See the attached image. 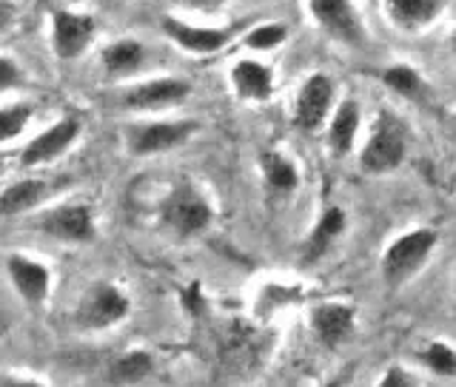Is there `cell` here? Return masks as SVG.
<instances>
[{"mask_svg": "<svg viewBox=\"0 0 456 387\" xmlns=\"http://www.w3.org/2000/svg\"><path fill=\"white\" fill-rule=\"evenodd\" d=\"M356 132H360V106H356V100H342L331 117V125H328V146L337 157H346L354 149Z\"/></svg>", "mask_w": 456, "mask_h": 387, "instance_id": "obj_19", "label": "cell"}, {"mask_svg": "<svg viewBox=\"0 0 456 387\" xmlns=\"http://www.w3.org/2000/svg\"><path fill=\"white\" fill-rule=\"evenodd\" d=\"M382 83L388 85V89H394L399 97L413 100V103H419L425 97V80L419 77V71L408 63H394L391 69H385Z\"/></svg>", "mask_w": 456, "mask_h": 387, "instance_id": "obj_23", "label": "cell"}, {"mask_svg": "<svg viewBox=\"0 0 456 387\" xmlns=\"http://www.w3.org/2000/svg\"><path fill=\"white\" fill-rule=\"evenodd\" d=\"M49 182L46 180H18L0 194V217H18L37 208L43 199L49 197Z\"/></svg>", "mask_w": 456, "mask_h": 387, "instance_id": "obj_18", "label": "cell"}, {"mask_svg": "<svg viewBox=\"0 0 456 387\" xmlns=\"http://www.w3.org/2000/svg\"><path fill=\"white\" fill-rule=\"evenodd\" d=\"M356 313L346 302H322L311 310V331L325 348H337L354 336Z\"/></svg>", "mask_w": 456, "mask_h": 387, "instance_id": "obj_14", "label": "cell"}, {"mask_svg": "<svg viewBox=\"0 0 456 387\" xmlns=\"http://www.w3.org/2000/svg\"><path fill=\"white\" fill-rule=\"evenodd\" d=\"M160 220L177 237H197L203 234L214 220V208L208 197L197 189L191 180L180 177L160 206Z\"/></svg>", "mask_w": 456, "mask_h": 387, "instance_id": "obj_1", "label": "cell"}, {"mask_svg": "<svg viewBox=\"0 0 456 387\" xmlns=\"http://www.w3.org/2000/svg\"><path fill=\"white\" fill-rule=\"evenodd\" d=\"M232 89L242 97V100H254V103H263L271 94H274V75L271 69L263 66L260 60H240L232 66Z\"/></svg>", "mask_w": 456, "mask_h": 387, "instance_id": "obj_15", "label": "cell"}, {"mask_svg": "<svg viewBox=\"0 0 456 387\" xmlns=\"http://www.w3.org/2000/svg\"><path fill=\"white\" fill-rule=\"evenodd\" d=\"M6 274L14 285V291L23 299L26 305H43L49 299V291H52V270L32 260V256L26 254H12L6 260Z\"/></svg>", "mask_w": 456, "mask_h": 387, "instance_id": "obj_12", "label": "cell"}, {"mask_svg": "<svg viewBox=\"0 0 456 387\" xmlns=\"http://www.w3.org/2000/svg\"><path fill=\"white\" fill-rule=\"evenodd\" d=\"M37 228L43 234L61 242H75V246H86L94 239V214L89 206L75 203V206H57L37 217Z\"/></svg>", "mask_w": 456, "mask_h": 387, "instance_id": "obj_7", "label": "cell"}, {"mask_svg": "<svg viewBox=\"0 0 456 387\" xmlns=\"http://www.w3.org/2000/svg\"><path fill=\"white\" fill-rule=\"evenodd\" d=\"M379 384L382 387H408V384H417V379H413L405 367L394 365V367H388V374L379 379Z\"/></svg>", "mask_w": 456, "mask_h": 387, "instance_id": "obj_29", "label": "cell"}, {"mask_svg": "<svg viewBox=\"0 0 456 387\" xmlns=\"http://www.w3.org/2000/svg\"><path fill=\"white\" fill-rule=\"evenodd\" d=\"M419 362L442 379L456 376V351L448 345V342H439V339L431 342V345L419 353Z\"/></svg>", "mask_w": 456, "mask_h": 387, "instance_id": "obj_24", "label": "cell"}, {"mask_svg": "<svg viewBox=\"0 0 456 387\" xmlns=\"http://www.w3.org/2000/svg\"><path fill=\"white\" fill-rule=\"evenodd\" d=\"M334 103V83L328 75H311L303 89L297 94L294 103V125L299 132H317V128L325 123L328 111H331Z\"/></svg>", "mask_w": 456, "mask_h": 387, "instance_id": "obj_9", "label": "cell"}, {"mask_svg": "<svg viewBox=\"0 0 456 387\" xmlns=\"http://www.w3.org/2000/svg\"><path fill=\"white\" fill-rule=\"evenodd\" d=\"M185 4H194V6H206V4H211V0H185Z\"/></svg>", "mask_w": 456, "mask_h": 387, "instance_id": "obj_31", "label": "cell"}, {"mask_svg": "<svg viewBox=\"0 0 456 387\" xmlns=\"http://www.w3.org/2000/svg\"><path fill=\"white\" fill-rule=\"evenodd\" d=\"M18 85H23V69L18 66V60L0 54V92L18 89Z\"/></svg>", "mask_w": 456, "mask_h": 387, "instance_id": "obj_28", "label": "cell"}, {"mask_svg": "<svg viewBox=\"0 0 456 387\" xmlns=\"http://www.w3.org/2000/svg\"><path fill=\"white\" fill-rule=\"evenodd\" d=\"M197 132L194 120H157V123H142L134 125L126 134V146L134 157H154L183 146L185 140Z\"/></svg>", "mask_w": 456, "mask_h": 387, "instance_id": "obj_5", "label": "cell"}, {"mask_svg": "<svg viewBox=\"0 0 456 387\" xmlns=\"http://www.w3.org/2000/svg\"><path fill=\"white\" fill-rule=\"evenodd\" d=\"M405 151H408V140H405L403 123H399L394 114L382 111L374 128H370V137L360 154V168L365 174H388V171L403 165Z\"/></svg>", "mask_w": 456, "mask_h": 387, "instance_id": "obj_3", "label": "cell"}, {"mask_svg": "<svg viewBox=\"0 0 456 387\" xmlns=\"http://www.w3.org/2000/svg\"><path fill=\"white\" fill-rule=\"evenodd\" d=\"M77 137H80V120L63 117L61 123L49 125L46 132H40L32 142H28L20 154V163L26 168L46 165V163L57 160V157H63L71 146H75Z\"/></svg>", "mask_w": 456, "mask_h": 387, "instance_id": "obj_13", "label": "cell"}, {"mask_svg": "<svg viewBox=\"0 0 456 387\" xmlns=\"http://www.w3.org/2000/svg\"><path fill=\"white\" fill-rule=\"evenodd\" d=\"M260 165H263V177L271 194H291L299 185V171L285 154L265 151Z\"/></svg>", "mask_w": 456, "mask_h": 387, "instance_id": "obj_22", "label": "cell"}, {"mask_svg": "<svg viewBox=\"0 0 456 387\" xmlns=\"http://www.w3.org/2000/svg\"><path fill=\"white\" fill-rule=\"evenodd\" d=\"M0 171H4V163H0Z\"/></svg>", "mask_w": 456, "mask_h": 387, "instance_id": "obj_33", "label": "cell"}, {"mask_svg": "<svg viewBox=\"0 0 456 387\" xmlns=\"http://www.w3.org/2000/svg\"><path fill=\"white\" fill-rule=\"evenodd\" d=\"M12 20H14V6L9 4V0H0V32L9 28Z\"/></svg>", "mask_w": 456, "mask_h": 387, "instance_id": "obj_30", "label": "cell"}, {"mask_svg": "<svg viewBox=\"0 0 456 387\" xmlns=\"http://www.w3.org/2000/svg\"><path fill=\"white\" fill-rule=\"evenodd\" d=\"M308 9L328 35L348 46H362L365 32L351 0H308Z\"/></svg>", "mask_w": 456, "mask_h": 387, "instance_id": "obj_10", "label": "cell"}, {"mask_svg": "<svg viewBox=\"0 0 456 387\" xmlns=\"http://www.w3.org/2000/svg\"><path fill=\"white\" fill-rule=\"evenodd\" d=\"M146 60V46L134 37L114 40L103 49V66L109 75H132Z\"/></svg>", "mask_w": 456, "mask_h": 387, "instance_id": "obj_20", "label": "cell"}, {"mask_svg": "<svg viewBox=\"0 0 456 387\" xmlns=\"http://www.w3.org/2000/svg\"><path fill=\"white\" fill-rule=\"evenodd\" d=\"M346 222H348V217L339 206L325 208V214L317 220V225H314V231L308 234L305 246H303V265H314L317 260H322L328 248H331L342 237V231H346Z\"/></svg>", "mask_w": 456, "mask_h": 387, "instance_id": "obj_16", "label": "cell"}, {"mask_svg": "<svg viewBox=\"0 0 456 387\" xmlns=\"http://www.w3.org/2000/svg\"><path fill=\"white\" fill-rule=\"evenodd\" d=\"M151 370H154V356L149 351H128L111 362L106 376L114 384H140L151 376Z\"/></svg>", "mask_w": 456, "mask_h": 387, "instance_id": "obj_21", "label": "cell"}, {"mask_svg": "<svg viewBox=\"0 0 456 387\" xmlns=\"http://www.w3.org/2000/svg\"><path fill=\"white\" fill-rule=\"evenodd\" d=\"M28 120H32V106L28 103H14L0 109V142H9L26 132Z\"/></svg>", "mask_w": 456, "mask_h": 387, "instance_id": "obj_25", "label": "cell"}, {"mask_svg": "<svg viewBox=\"0 0 456 387\" xmlns=\"http://www.w3.org/2000/svg\"><path fill=\"white\" fill-rule=\"evenodd\" d=\"M242 26H246V20L234 23V26H223V28H208V26L183 23L177 18H171V14H166V18H163V32H166V37L175 40L177 46L183 52H189V54H214V52L225 49Z\"/></svg>", "mask_w": 456, "mask_h": 387, "instance_id": "obj_6", "label": "cell"}, {"mask_svg": "<svg viewBox=\"0 0 456 387\" xmlns=\"http://www.w3.org/2000/svg\"><path fill=\"white\" fill-rule=\"evenodd\" d=\"M128 313H132V302H128V296L118 288V285L94 282L80 299L75 322L80 327H86V331H106V327L120 325Z\"/></svg>", "mask_w": 456, "mask_h": 387, "instance_id": "obj_4", "label": "cell"}, {"mask_svg": "<svg viewBox=\"0 0 456 387\" xmlns=\"http://www.w3.org/2000/svg\"><path fill=\"white\" fill-rule=\"evenodd\" d=\"M439 242V234L434 228H413V231L396 237L382 254V277L388 288H399L411 277L419 274V268L428 262Z\"/></svg>", "mask_w": 456, "mask_h": 387, "instance_id": "obj_2", "label": "cell"}, {"mask_svg": "<svg viewBox=\"0 0 456 387\" xmlns=\"http://www.w3.org/2000/svg\"><path fill=\"white\" fill-rule=\"evenodd\" d=\"M451 43H453V52H456V32H453V37H451Z\"/></svg>", "mask_w": 456, "mask_h": 387, "instance_id": "obj_32", "label": "cell"}, {"mask_svg": "<svg viewBox=\"0 0 456 387\" xmlns=\"http://www.w3.org/2000/svg\"><path fill=\"white\" fill-rule=\"evenodd\" d=\"M94 18L83 12H54L52 18V49L61 60H77L94 40Z\"/></svg>", "mask_w": 456, "mask_h": 387, "instance_id": "obj_8", "label": "cell"}, {"mask_svg": "<svg viewBox=\"0 0 456 387\" xmlns=\"http://www.w3.org/2000/svg\"><path fill=\"white\" fill-rule=\"evenodd\" d=\"M189 94H191V83H185L180 77H157L132 85L123 94V106L137 111H157V109L180 106L183 100H189Z\"/></svg>", "mask_w": 456, "mask_h": 387, "instance_id": "obj_11", "label": "cell"}, {"mask_svg": "<svg viewBox=\"0 0 456 387\" xmlns=\"http://www.w3.org/2000/svg\"><path fill=\"white\" fill-rule=\"evenodd\" d=\"M442 9H445V0H385L391 23L403 32H419L439 18Z\"/></svg>", "mask_w": 456, "mask_h": 387, "instance_id": "obj_17", "label": "cell"}, {"mask_svg": "<svg viewBox=\"0 0 456 387\" xmlns=\"http://www.w3.org/2000/svg\"><path fill=\"white\" fill-rule=\"evenodd\" d=\"M289 37V28L280 26V23H263V26H254L251 32L246 35V46L254 52H271L277 49L280 43H285Z\"/></svg>", "mask_w": 456, "mask_h": 387, "instance_id": "obj_26", "label": "cell"}, {"mask_svg": "<svg viewBox=\"0 0 456 387\" xmlns=\"http://www.w3.org/2000/svg\"><path fill=\"white\" fill-rule=\"evenodd\" d=\"M299 302V288H280V285H268L260 296V305H256V313L260 317H268L271 310L280 308V305H291Z\"/></svg>", "mask_w": 456, "mask_h": 387, "instance_id": "obj_27", "label": "cell"}]
</instances>
